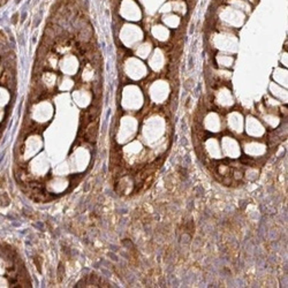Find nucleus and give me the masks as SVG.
I'll return each instance as SVG.
<instances>
[{
  "label": "nucleus",
  "mask_w": 288,
  "mask_h": 288,
  "mask_svg": "<svg viewBox=\"0 0 288 288\" xmlns=\"http://www.w3.org/2000/svg\"><path fill=\"white\" fill-rule=\"evenodd\" d=\"M189 68H193V58H189Z\"/></svg>",
  "instance_id": "39448f33"
},
{
  "label": "nucleus",
  "mask_w": 288,
  "mask_h": 288,
  "mask_svg": "<svg viewBox=\"0 0 288 288\" xmlns=\"http://www.w3.org/2000/svg\"><path fill=\"white\" fill-rule=\"evenodd\" d=\"M98 120H96L92 122H90V125L88 126V128L85 129V133H84V140L88 142H94L96 141V137H97V133H98Z\"/></svg>",
  "instance_id": "f257e3e1"
},
{
  "label": "nucleus",
  "mask_w": 288,
  "mask_h": 288,
  "mask_svg": "<svg viewBox=\"0 0 288 288\" xmlns=\"http://www.w3.org/2000/svg\"><path fill=\"white\" fill-rule=\"evenodd\" d=\"M65 274V270H63V265L60 263L59 264V267H58V277H59V280H62V277Z\"/></svg>",
  "instance_id": "7ed1b4c3"
},
{
  "label": "nucleus",
  "mask_w": 288,
  "mask_h": 288,
  "mask_svg": "<svg viewBox=\"0 0 288 288\" xmlns=\"http://www.w3.org/2000/svg\"><path fill=\"white\" fill-rule=\"evenodd\" d=\"M7 1H8V0H0V7H2Z\"/></svg>",
  "instance_id": "423d86ee"
},
{
  "label": "nucleus",
  "mask_w": 288,
  "mask_h": 288,
  "mask_svg": "<svg viewBox=\"0 0 288 288\" xmlns=\"http://www.w3.org/2000/svg\"><path fill=\"white\" fill-rule=\"evenodd\" d=\"M0 188H6V178L5 175L0 176Z\"/></svg>",
  "instance_id": "20e7f679"
},
{
  "label": "nucleus",
  "mask_w": 288,
  "mask_h": 288,
  "mask_svg": "<svg viewBox=\"0 0 288 288\" xmlns=\"http://www.w3.org/2000/svg\"><path fill=\"white\" fill-rule=\"evenodd\" d=\"M11 199H9V196L6 194V193H0V206H7L9 204Z\"/></svg>",
  "instance_id": "f03ea898"
}]
</instances>
